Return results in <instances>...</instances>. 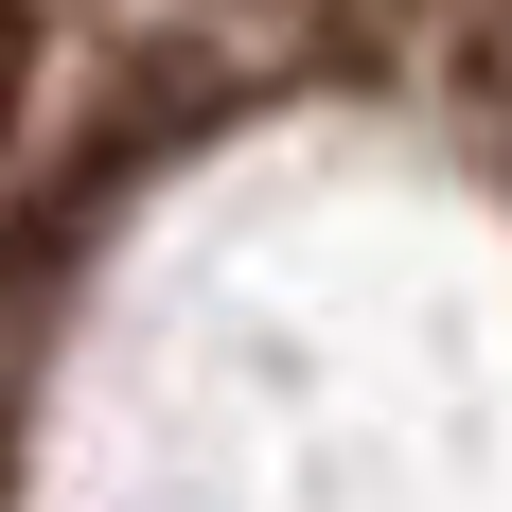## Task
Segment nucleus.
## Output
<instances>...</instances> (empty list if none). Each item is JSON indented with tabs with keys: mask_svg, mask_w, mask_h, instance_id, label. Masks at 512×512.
<instances>
[{
	"mask_svg": "<svg viewBox=\"0 0 512 512\" xmlns=\"http://www.w3.org/2000/svg\"><path fill=\"white\" fill-rule=\"evenodd\" d=\"M18 71H36V53H18V0H0V124H18Z\"/></svg>",
	"mask_w": 512,
	"mask_h": 512,
	"instance_id": "1",
	"label": "nucleus"
}]
</instances>
